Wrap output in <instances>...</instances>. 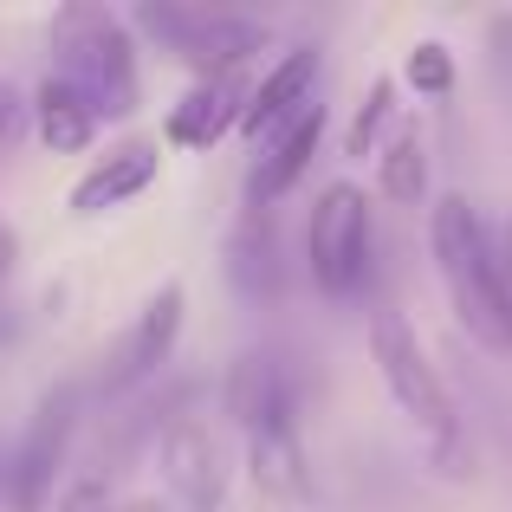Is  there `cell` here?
<instances>
[{"mask_svg":"<svg viewBox=\"0 0 512 512\" xmlns=\"http://www.w3.org/2000/svg\"><path fill=\"white\" fill-rule=\"evenodd\" d=\"M428 247H435V273L454 299V318L474 344L512 350V273L493 247L487 221L474 214L467 195H441L428 214Z\"/></svg>","mask_w":512,"mask_h":512,"instance_id":"obj_1","label":"cell"},{"mask_svg":"<svg viewBox=\"0 0 512 512\" xmlns=\"http://www.w3.org/2000/svg\"><path fill=\"white\" fill-rule=\"evenodd\" d=\"M52 52H59V72L78 98L104 117H130L137 111V39L130 20H117L111 7H65L52 20Z\"/></svg>","mask_w":512,"mask_h":512,"instance_id":"obj_2","label":"cell"},{"mask_svg":"<svg viewBox=\"0 0 512 512\" xmlns=\"http://www.w3.org/2000/svg\"><path fill=\"white\" fill-rule=\"evenodd\" d=\"M130 26H137L143 39H156L175 65H188L195 85L201 78H240V65L273 46V33H266L260 20L221 13V7H195V0H143V7L130 13Z\"/></svg>","mask_w":512,"mask_h":512,"instance_id":"obj_3","label":"cell"},{"mask_svg":"<svg viewBox=\"0 0 512 512\" xmlns=\"http://www.w3.org/2000/svg\"><path fill=\"white\" fill-rule=\"evenodd\" d=\"M370 357H376L383 389L396 396V409L428 435L435 461H454V454H461V415H454L448 383H441V370L428 363L422 338H415V325L402 312H376L370 318Z\"/></svg>","mask_w":512,"mask_h":512,"instance_id":"obj_4","label":"cell"},{"mask_svg":"<svg viewBox=\"0 0 512 512\" xmlns=\"http://www.w3.org/2000/svg\"><path fill=\"white\" fill-rule=\"evenodd\" d=\"M305 266L325 299H350L370 279V195L357 182H331L305 221Z\"/></svg>","mask_w":512,"mask_h":512,"instance_id":"obj_5","label":"cell"},{"mask_svg":"<svg viewBox=\"0 0 512 512\" xmlns=\"http://www.w3.org/2000/svg\"><path fill=\"white\" fill-rule=\"evenodd\" d=\"M72 422H78V389H46L20 435V454L7 461V512H52Z\"/></svg>","mask_w":512,"mask_h":512,"instance_id":"obj_6","label":"cell"},{"mask_svg":"<svg viewBox=\"0 0 512 512\" xmlns=\"http://www.w3.org/2000/svg\"><path fill=\"white\" fill-rule=\"evenodd\" d=\"M182 318H188V292H182V279L156 286L150 299H143V312L124 325V338L104 350V389H111V396H124V389L150 383V376H156V370H163V363L175 357Z\"/></svg>","mask_w":512,"mask_h":512,"instance_id":"obj_7","label":"cell"},{"mask_svg":"<svg viewBox=\"0 0 512 512\" xmlns=\"http://www.w3.org/2000/svg\"><path fill=\"white\" fill-rule=\"evenodd\" d=\"M156 461H163V487L182 500V512H221L227 467H221V441H214V428L201 415H175L163 428Z\"/></svg>","mask_w":512,"mask_h":512,"instance_id":"obj_8","label":"cell"},{"mask_svg":"<svg viewBox=\"0 0 512 512\" xmlns=\"http://www.w3.org/2000/svg\"><path fill=\"white\" fill-rule=\"evenodd\" d=\"M221 402H227V415H234L247 435H279V428H299V396H292V376H286V363L266 357V350L234 357V370H227V383H221Z\"/></svg>","mask_w":512,"mask_h":512,"instance_id":"obj_9","label":"cell"},{"mask_svg":"<svg viewBox=\"0 0 512 512\" xmlns=\"http://www.w3.org/2000/svg\"><path fill=\"white\" fill-rule=\"evenodd\" d=\"M156 169H163V143H156V137L111 143V150L72 182V214H78V221H98V214L124 208V201H137L143 188L156 182Z\"/></svg>","mask_w":512,"mask_h":512,"instance_id":"obj_10","label":"cell"},{"mask_svg":"<svg viewBox=\"0 0 512 512\" xmlns=\"http://www.w3.org/2000/svg\"><path fill=\"white\" fill-rule=\"evenodd\" d=\"M247 117V78H201L163 117V143L169 150H214L227 130H240Z\"/></svg>","mask_w":512,"mask_h":512,"instance_id":"obj_11","label":"cell"},{"mask_svg":"<svg viewBox=\"0 0 512 512\" xmlns=\"http://www.w3.org/2000/svg\"><path fill=\"white\" fill-rule=\"evenodd\" d=\"M312 85H318V46H292L286 59L247 91V117H240V130H247L253 143L279 137L299 111H312Z\"/></svg>","mask_w":512,"mask_h":512,"instance_id":"obj_12","label":"cell"},{"mask_svg":"<svg viewBox=\"0 0 512 512\" xmlns=\"http://www.w3.org/2000/svg\"><path fill=\"white\" fill-rule=\"evenodd\" d=\"M318 143H325V104L299 111L286 130H279V137H266L260 156H253V169H247V201H253V208H273V201L286 195L305 169H312Z\"/></svg>","mask_w":512,"mask_h":512,"instance_id":"obj_13","label":"cell"},{"mask_svg":"<svg viewBox=\"0 0 512 512\" xmlns=\"http://www.w3.org/2000/svg\"><path fill=\"white\" fill-rule=\"evenodd\" d=\"M26 111H33V130H39V143H46L52 156H78V150H91V137H98V111H91L65 78H46Z\"/></svg>","mask_w":512,"mask_h":512,"instance_id":"obj_14","label":"cell"},{"mask_svg":"<svg viewBox=\"0 0 512 512\" xmlns=\"http://www.w3.org/2000/svg\"><path fill=\"white\" fill-rule=\"evenodd\" d=\"M247 474L266 500H305L312 474H305V448L299 428H279V435H247Z\"/></svg>","mask_w":512,"mask_h":512,"instance_id":"obj_15","label":"cell"},{"mask_svg":"<svg viewBox=\"0 0 512 512\" xmlns=\"http://www.w3.org/2000/svg\"><path fill=\"white\" fill-rule=\"evenodd\" d=\"M376 188H383L396 208H415L428 195V143L415 124H396L376 150Z\"/></svg>","mask_w":512,"mask_h":512,"instance_id":"obj_16","label":"cell"},{"mask_svg":"<svg viewBox=\"0 0 512 512\" xmlns=\"http://www.w3.org/2000/svg\"><path fill=\"white\" fill-rule=\"evenodd\" d=\"M389 117H396V78H376V85H370V98L357 104V124H350L344 150H350V156H376V150H383Z\"/></svg>","mask_w":512,"mask_h":512,"instance_id":"obj_17","label":"cell"},{"mask_svg":"<svg viewBox=\"0 0 512 512\" xmlns=\"http://www.w3.org/2000/svg\"><path fill=\"white\" fill-rule=\"evenodd\" d=\"M402 78H409V91H422V98H448L454 91V52L441 46V39H422V46H409V59H402Z\"/></svg>","mask_w":512,"mask_h":512,"instance_id":"obj_18","label":"cell"},{"mask_svg":"<svg viewBox=\"0 0 512 512\" xmlns=\"http://www.w3.org/2000/svg\"><path fill=\"white\" fill-rule=\"evenodd\" d=\"M20 117H26V104L13 98V85L0 78V143H13V130H20Z\"/></svg>","mask_w":512,"mask_h":512,"instance_id":"obj_19","label":"cell"},{"mask_svg":"<svg viewBox=\"0 0 512 512\" xmlns=\"http://www.w3.org/2000/svg\"><path fill=\"white\" fill-rule=\"evenodd\" d=\"M59 512H111V506H104L98 487H78V493H65V500H59Z\"/></svg>","mask_w":512,"mask_h":512,"instance_id":"obj_20","label":"cell"},{"mask_svg":"<svg viewBox=\"0 0 512 512\" xmlns=\"http://www.w3.org/2000/svg\"><path fill=\"white\" fill-rule=\"evenodd\" d=\"M13 260H20V227H13V221H0V279L13 273Z\"/></svg>","mask_w":512,"mask_h":512,"instance_id":"obj_21","label":"cell"},{"mask_svg":"<svg viewBox=\"0 0 512 512\" xmlns=\"http://www.w3.org/2000/svg\"><path fill=\"white\" fill-rule=\"evenodd\" d=\"M117 512H169V506L156 500V493H143V500H124V506H117Z\"/></svg>","mask_w":512,"mask_h":512,"instance_id":"obj_22","label":"cell"},{"mask_svg":"<svg viewBox=\"0 0 512 512\" xmlns=\"http://www.w3.org/2000/svg\"><path fill=\"white\" fill-rule=\"evenodd\" d=\"M506 273H512V221H506Z\"/></svg>","mask_w":512,"mask_h":512,"instance_id":"obj_23","label":"cell"},{"mask_svg":"<svg viewBox=\"0 0 512 512\" xmlns=\"http://www.w3.org/2000/svg\"><path fill=\"white\" fill-rule=\"evenodd\" d=\"M0 500H7V474H0Z\"/></svg>","mask_w":512,"mask_h":512,"instance_id":"obj_24","label":"cell"}]
</instances>
